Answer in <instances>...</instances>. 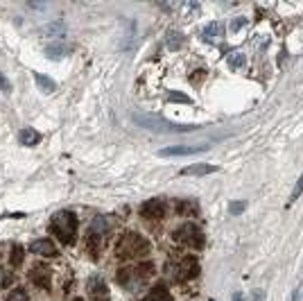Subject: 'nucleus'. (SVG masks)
I'll use <instances>...</instances> for the list:
<instances>
[{"label": "nucleus", "mask_w": 303, "mask_h": 301, "mask_svg": "<svg viewBox=\"0 0 303 301\" xmlns=\"http://www.w3.org/2000/svg\"><path fill=\"white\" fill-rule=\"evenodd\" d=\"M7 301H28V292L23 288H14L12 292L7 294Z\"/></svg>", "instance_id": "5701e85b"}, {"label": "nucleus", "mask_w": 303, "mask_h": 301, "mask_svg": "<svg viewBox=\"0 0 303 301\" xmlns=\"http://www.w3.org/2000/svg\"><path fill=\"white\" fill-rule=\"evenodd\" d=\"M9 261H12L14 267H20V263H23V247H20L18 242L12 245V256H9Z\"/></svg>", "instance_id": "412c9836"}, {"label": "nucleus", "mask_w": 303, "mask_h": 301, "mask_svg": "<svg viewBox=\"0 0 303 301\" xmlns=\"http://www.w3.org/2000/svg\"><path fill=\"white\" fill-rule=\"evenodd\" d=\"M68 52H70V45H66V43H52V45H45V55H48L50 59H59V57H66Z\"/></svg>", "instance_id": "2eb2a0df"}, {"label": "nucleus", "mask_w": 303, "mask_h": 301, "mask_svg": "<svg viewBox=\"0 0 303 301\" xmlns=\"http://www.w3.org/2000/svg\"><path fill=\"white\" fill-rule=\"evenodd\" d=\"M222 34H224V25L219 23V20H213V23H208L206 28L201 30V39H204V41H208V43L217 41Z\"/></svg>", "instance_id": "ddd939ff"}, {"label": "nucleus", "mask_w": 303, "mask_h": 301, "mask_svg": "<svg viewBox=\"0 0 303 301\" xmlns=\"http://www.w3.org/2000/svg\"><path fill=\"white\" fill-rule=\"evenodd\" d=\"M9 281H12V274H7V272H0V288H3V285H7Z\"/></svg>", "instance_id": "c85d7f7f"}, {"label": "nucleus", "mask_w": 303, "mask_h": 301, "mask_svg": "<svg viewBox=\"0 0 303 301\" xmlns=\"http://www.w3.org/2000/svg\"><path fill=\"white\" fill-rule=\"evenodd\" d=\"M176 211H179L184 218L188 215H195L197 213V204L195 202H186V199H181V202H176Z\"/></svg>", "instance_id": "6ab92c4d"}, {"label": "nucleus", "mask_w": 303, "mask_h": 301, "mask_svg": "<svg viewBox=\"0 0 303 301\" xmlns=\"http://www.w3.org/2000/svg\"><path fill=\"white\" fill-rule=\"evenodd\" d=\"M184 34H181L179 30H170L168 32V48L170 50H179L181 45H184Z\"/></svg>", "instance_id": "a211bd4d"}, {"label": "nucleus", "mask_w": 303, "mask_h": 301, "mask_svg": "<svg viewBox=\"0 0 303 301\" xmlns=\"http://www.w3.org/2000/svg\"><path fill=\"white\" fill-rule=\"evenodd\" d=\"M50 234L57 236L61 245H72L77 238V218L70 211H59L50 220Z\"/></svg>", "instance_id": "f03ea898"}, {"label": "nucleus", "mask_w": 303, "mask_h": 301, "mask_svg": "<svg viewBox=\"0 0 303 301\" xmlns=\"http://www.w3.org/2000/svg\"><path fill=\"white\" fill-rule=\"evenodd\" d=\"M30 281H32L36 288H41V290H50V285H52V269L43 267V265L32 267V272H30Z\"/></svg>", "instance_id": "9d476101"}, {"label": "nucleus", "mask_w": 303, "mask_h": 301, "mask_svg": "<svg viewBox=\"0 0 303 301\" xmlns=\"http://www.w3.org/2000/svg\"><path fill=\"white\" fill-rule=\"evenodd\" d=\"M149 253V242L136 231H129L118 240L116 245V256L122 261H134V258H143Z\"/></svg>", "instance_id": "f257e3e1"}, {"label": "nucleus", "mask_w": 303, "mask_h": 301, "mask_svg": "<svg viewBox=\"0 0 303 301\" xmlns=\"http://www.w3.org/2000/svg\"><path fill=\"white\" fill-rule=\"evenodd\" d=\"M0 91H3V93H9V91H12V84H9V79H5L3 73H0Z\"/></svg>", "instance_id": "a878e982"}, {"label": "nucleus", "mask_w": 303, "mask_h": 301, "mask_svg": "<svg viewBox=\"0 0 303 301\" xmlns=\"http://www.w3.org/2000/svg\"><path fill=\"white\" fill-rule=\"evenodd\" d=\"M109 231H111V222L107 218H95L91 222V226H88V234H86V249L91 256H97L104 245V240H107Z\"/></svg>", "instance_id": "39448f33"}, {"label": "nucleus", "mask_w": 303, "mask_h": 301, "mask_svg": "<svg viewBox=\"0 0 303 301\" xmlns=\"http://www.w3.org/2000/svg\"><path fill=\"white\" fill-rule=\"evenodd\" d=\"M165 272H168V276H172L174 281L186 283L199 274V263H197L195 256H184V258H176V261H168Z\"/></svg>", "instance_id": "20e7f679"}, {"label": "nucleus", "mask_w": 303, "mask_h": 301, "mask_svg": "<svg viewBox=\"0 0 303 301\" xmlns=\"http://www.w3.org/2000/svg\"><path fill=\"white\" fill-rule=\"evenodd\" d=\"M208 145H174V147H163V150L159 152L161 156H188V154H199V152H204Z\"/></svg>", "instance_id": "f8f14e48"}, {"label": "nucleus", "mask_w": 303, "mask_h": 301, "mask_svg": "<svg viewBox=\"0 0 303 301\" xmlns=\"http://www.w3.org/2000/svg\"><path fill=\"white\" fill-rule=\"evenodd\" d=\"M18 138L23 145H28V147H34L36 143L41 141V134L36 129H32V127H25V129H20V134H18Z\"/></svg>", "instance_id": "4468645a"}, {"label": "nucleus", "mask_w": 303, "mask_h": 301, "mask_svg": "<svg viewBox=\"0 0 303 301\" xmlns=\"http://www.w3.org/2000/svg\"><path fill=\"white\" fill-rule=\"evenodd\" d=\"M172 238H174L176 245L188 247V249H199V247H204L201 229L197 224H192V222H184L181 226H176Z\"/></svg>", "instance_id": "423d86ee"}, {"label": "nucleus", "mask_w": 303, "mask_h": 301, "mask_svg": "<svg viewBox=\"0 0 303 301\" xmlns=\"http://www.w3.org/2000/svg\"><path fill=\"white\" fill-rule=\"evenodd\" d=\"M88 297H91V301H109V288L107 283H104L102 276H91L88 279Z\"/></svg>", "instance_id": "1a4fd4ad"}, {"label": "nucleus", "mask_w": 303, "mask_h": 301, "mask_svg": "<svg viewBox=\"0 0 303 301\" xmlns=\"http://www.w3.org/2000/svg\"><path fill=\"white\" fill-rule=\"evenodd\" d=\"M244 25H247V18H233L231 25H229V30H231V32H238V30H242Z\"/></svg>", "instance_id": "393cba45"}, {"label": "nucleus", "mask_w": 303, "mask_h": 301, "mask_svg": "<svg viewBox=\"0 0 303 301\" xmlns=\"http://www.w3.org/2000/svg\"><path fill=\"white\" fill-rule=\"evenodd\" d=\"M30 251L36 253V256H45V258H55V256H57L55 242L48 240V238H39V240H32V242H30Z\"/></svg>", "instance_id": "9b49d317"}, {"label": "nucleus", "mask_w": 303, "mask_h": 301, "mask_svg": "<svg viewBox=\"0 0 303 301\" xmlns=\"http://www.w3.org/2000/svg\"><path fill=\"white\" fill-rule=\"evenodd\" d=\"M152 274H154V265H152V263H138V265H134V267L120 269L118 283L122 285L124 290H129V292H136V290H140L149 281Z\"/></svg>", "instance_id": "7ed1b4c3"}, {"label": "nucleus", "mask_w": 303, "mask_h": 301, "mask_svg": "<svg viewBox=\"0 0 303 301\" xmlns=\"http://www.w3.org/2000/svg\"><path fill=\"white\" fill-rule=\"evenodd\" d=\"M229 211H231V213H233V215L242 213V211H244V202H233L231 206H229Z\"/></svg>", "instance_id": "cd10ccee"}, {"label": "nucleus", "mask_w": 303, "mask_h": 301, "mask_svg": "<svg viewBox=\"0 0 303 301\" xmlns=\"http://www.w3.org/2000/svg\"><path fill=\"white\" fill-rule=\"evenodd\" d=\"M145 301H154V299H152V297H147V299H145Z\"/></svg>", "instance_id": "2f4dec72"}, {"label": "nucleus", "mask_w": 303, "mask_h": 301, "mask_svg": "<svg viewBox=\"0 0 303 301\" xmlns=\"http://www.w3.org/2000/svg\"><path fill=\"white\" fill-rule=\"evenodd\" d=\"M168 100H170V102H186V104H190V98H188V95H181V93H174V91L168 95Z\"/></svg>", "instance_id": "b1692460"}, {"label": "nucleus", "mask_w": 303, "mask_h": 301, "mask_svg": "<svg viewBox=\"0 0 303 301\" xmlns=\"http://www.w3.org/2000/svg\"><path fill=\"white\" fill-rule=\"evenodd\" d=\"M64 23H59V20H57V23H50V25H45L43 28V34H50V36H61L64 34Z\"/></svg>", "instance_id": "4be33fe9"}, {"label": "nucleus", "mask_w": 303, "mask_h": 301, "mask_svg": "<svg viewBox=\"0 0 303 301\" xmlns=\"http://www.w3.org/2000/svg\"><path fill=\"white\" fill-rule=\"evenodd\" d=\"M254 301H263V292H254Z\"/></svg>", "instance_id": "c756f323"}, {"label": "nucleus", "mask_w": 303, "mask_h": 301, "mask_svg": "<svg viewBox=\"0 0 303 301\" xmlns=\"http://www.w3.org/2000/svg\"><path fill=\"white\" fill-rule=\"evenodd\" d=\"M34 82H36V86H39L43 93H52V91H55V88H57V84L52 82L50 77L41 75V73H34Z\"/></svg>", "instance_id": "dca6fc26"}, {"label": "nucleus", "mask_w": 303, "mask_h": 301, "mask_svg": "<svg viewBox=\"0 0 303 301\" xmlns=\"http://www.w3.org/2000/svg\"><path fill=\"white\" fill-rule=\"evenodd\" d=\"M140 218L145 220H163L165 218V202L163 199H149L140 206Z\"/></svg>", "instance_id": "6e6552de"}, {"label": "nucleus", "mask_w": 303, "mask_h": 301, "mask_svg": "<svg viewBox=\"0 0 303 301\" xmlns=\"http://www.w3.org/2000/svg\"><path fill=\"white\" fill-rule=\"evenodd\" d=\"M233 301H242V294L236 292V294H233Z\"/></svg>", "instance_id": "7c9ffc66"}, {"label": "nucleus", "mask_w": 303, "mask_h": 301, "mask_svg": "<svg viewBox=\"0 0 303 301\" xmlns=\"http://www.w3.org/2000/svg\"><path fill=\"white\" fill-rule=\"evenodd\" d=\"M217 172L215 166H206V163H199V166H190V168H184L181 174H213Z\"/></svg>", "instance_id": "f3484780"}, {"label": "nucleus", "mask_w": 303, "mask_h": 301, "mask_svg": "<svg viewBox=\"0 0 303 301\" xmlns=\"http://www.w3.org/2000/svg\"><path fill=\"white\" fill-rule=\"evenodd\" d=\"M301 193H303V177L299 179V183H296V188L292 190V197H290V199H292V202H294V199H299V195H301Z\"/></svg>", "instance_id": "bb28decb"}, {"label": "nucleus", "mask_w": 303, "mask_h": 301, "mask_svg": "<svg viewBox=\"0 0 303 301\" xmlns=\"http://www.w3.org/2000/svg\"><path fill=\"white\" fill-rule=\"evenodd\" d=\"M244 61H247V57H244L242 52H238V50L229 55V68H231V71H238V68H242Z\"/></svg>", "instance_id": "aec40b11"}, {"label": "nucleus", "mask_w": 303, "mask_h": 301, "mask_svg": "<svg viewBox=\"0 0 303 301\" xmlns=\"http://www.w3.org/2000/svg\"><path fill=\"white\" fill-rule=\"evenodd\" d=\"M134 120L140 127H145V129L163 131V134H168V131H192V129H197V127H192V125H174V123H168V120H163V118H156V115H143V113H136Z\"/></svg>", "instance_id": "0eeeda50"}]
</instances>
